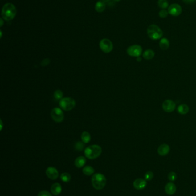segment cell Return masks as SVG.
Returning a JSON list of instances; mask_svg holds the SVG:
<instances>
[{
    "instance_id": "cell-1",
    "label": "cell",
    "mask_w": 196,
    "mask_h": 196,
    "mask_svg": "<svg viewBox=\"0 0 196 196\" xmlns=\"http://www.w3.org/2000/svg\"><path fill=\"white\" fill-rule=\"evenodd\" d=\"M17 13L16 6L12 3H7L5 4L2 9V17L5 20L9 22L12 20Z\"/></svg>"
},
{
    "instance_id": "cell-2",
    "label": "cell",
    "mask_w": 196,
    "mask_h": 196,
    "mask_svg": "<svg viewBox=\"0 0 196 196\" xmlns=\"http://www.w3.org/2000/svg\"><path fill=\"white\" fill-rule=\"evenodd\" d=\"M92 183L94 189L101 190L107 184V179L102 174L96 173L92 176Z\"/></svg>"
},
{
    "instance_id": "cell-3",
    "label": "cell",
    "mask_w": 196,
    "mask_h": 196,
    "mask_svg": "<svg viewBox=\"0 0 196 196\" xmlns=\"http://www.w3.org/2000/svg\"><path fill=\"white\" fill-rule=\"evenodd\" d=\"M102 153L101 147L97 145H91L86 148L85 155L86 157L90 159L98 158Z\"/></svg>"
},
{
    "instance_id": "cell-4",
    "label": "cell",
    "mask_w": 196,
    "mask_h": 196,
    "mask_svg": "<svg viewBox=\"0 0 196 196\" xmlns=\"http://www.w3.org/2000/svg\"><path fill=\"white\" fill-rule=\"evenodd\" d=\"M147 34L149 38L153 40H157L163 36V31L157 25H151L147 28Z\"/></svg>"
},
{
    "instance_id": "cell-5",
    "label": "cell",
    "mask_w": 196,
    "mask_h": 196,
    "mask_svg": "<svg viewBox=\"0 0 196 196\" xmlns=\"http://www.w3.org/2000/svg\"><path fill=\"white\" fill-rule=\"evenodd\" d=\"M59 106L64 111H70L76 106V101L71 98H62L59 101Z\"/></svg>"
},
{
    "instance_id": "cell-6",
    "label": "cell",
    "mask_w": 196,
    "mask_h": 196,
    "mask_svg": "<svg viewBox=\"0 0 196 196\" xmlns=\"http://www.w3.org/2000/svg\"><path fill=\"white\" fill-rule=\"evenodd\" d=\"M51 115L53 120L58 123L62 122L64 120V113L58 107H55L51 111Z\"/></svg>"
},
{
    "instance_id": "cell-7",
    "label": "cell",
    "mask_w": 196,
    "mask_h": 196,
    "mask_svg": "<svg viewBox=\"0 0 196 196\" xmlns=\"http://www.w3.org/2000/svg\"><path fill=\"white\" fill-rule=\"evenodd\" d=\"M100 47L104 53H108L112 51L113 46L110 40L108 38H104L100 42Z\"/></svg>"
},
{
    "instance_id": "cell-8",
    "label": "cell",
    "mask_w": 196,
    "mask_h": 196,
    "mask_svg": "<svg viewBox=\"0 0 196 196\" xmlns=\"http://www.w3.org/2000/svg\"><path fill=\"white\" fill-rule=\"evenodd\" d=\"M142 48L139 45H133L129 47L127 50L128 55L132 57H139L142 53Z\"/></svg>"
},
{
    "instance_id": "cell-9",
    "label": "cell",
    "mask_w": 196,
    "mask_h": 196,
    "mask_svg": "<svg viewBox=\"0 0 196 196\" xmlns=\"http://www.w3.org/2000/svg\"><path fill=\"white\" fill-rule=\"evenodd\" d=\"M182 12V7L178 4H173L168 8V12L173 16H178Z\"/></svg>"
},
{
    "instance_id": "cell-10",
    "label": "cell",
    "mask_w": 196,
    "mask_h": 196,
    "mask_svg": "<svg viewBox=\"0 0 196 196\" xmlns=\"http://www.w3.org/2000/svg\"><path fill=\"white\" fill-rule=\"evenodd\" d=\"M176 104L174 102L171 100H166L162 104V108L164 111L167 112H171L174 111L175 108Z\"/></svg>"
},
{
    "instance_id": "cell-11",
    "label": "cell",
    "mask_w": 196,
    "mask_h": 196,
    "mask_svg": "<svg viewBox=\"0 0 196 196\" xmlns=\"http://www.w3.org/2000/svg\"><path fill=\"white\" fill-rule=\"evenodd\" d=\"M46 173L47 177L52 180L56 179L59 177V172L54 167H48L46 169Z\"/></svg>"
},
{
    "instance_id": "cell-12",
    "label": "cell",
    "mask_w": 196,
    "mask_h": 196,
    "mask_svg": "<svg viewBox=\"0 0 196 196\" xmlns=\"http://www.w3.org/2000/svg\"><path fill=\"white\" fill-rule=\"evenodd\" d=\"M133 185L137 190H143L147 186V181L145 179L137 178L134 181Z\"/></svg>"
},
{
    "instance_id": "cell-13",
    "label": "cell",
    "mask_w": 196,
    "mask_h": 196,
    "mask_svg": "<svg viewBox=\"0 0 196 196\" xmlns=\"http://www.w3.org/2000/svg\"><path fill=\"white\" fill-rule=\"evenodd\" d=\"M165 190L167 194L171 196L175 193L177 190V187L174 183L173 182H169L166 185Z\"/></svg>"
},
{
    "instance_id": "cell-14",
    "label": "cell",
    "mask_w": 196,
    "mask_h": 196,
    "mask_svg": "<svg viewBox=\"0 0 196 196\" xmlns=\"http://www.w3.org/2000/svg\"><path fill=\"white\" fill-rule=\"evenodd\" d=\"M170 146L167 144H162L159 146L158 153L161 156H165L168 154L170 151Z\"/></svg>"
},
{
    "instance_id": "cell-15",
    "label": "cell",
    "mask_w": 196,
    "mask_h": 196,
    "mask_svg": "<svg viewBox=\"0 0 196 196\" xmlns=\"http://www.w3.org/2000/svg\"><path fill=\"white\" fill-rule=\"evenodd\" d=\"M62 190V186L60 183H54L51 188V192L52 194H54V196H58L60 194Z\"/></svg>"
},
{
    "instance_id": "cell-16",
    "label": "cell",
    "mask_w": 196,
    "mask_h": 196,
    "mask_svg": "<svg viewBox=\"0 0 196 196\" xmlns=\"http://www.w3.org/2000/svg\"><path fill=\"white\" fill-rule=\"evenodd\" d=\"M86 160V158L83 156L77 157L75 160V165L78 168H81L85 165Z\"/></svg>"
},
{
    "instance_id": "cell-17",
    "label": "cell",
    "mask_w": 196,
    "mask_h": 196,
    "mask_svg": "<svg viewBox=\"0 0 196 196\" xmlns=\"http://www.w3.org/2000/svg\"><path fill=\"white\" fill-rule=\"evenodd\" d=\"M106 8V4L103 1H99L95 5V10L98 12L101 13Z\"/></svg>"
},
{
    "instance_id": "cell-18",
    "label": "cell",
    "mask_w": 196,
    "mask_h": 196,
    "mask_svg": "<svg viewBox=\"0 0 196 196\" xmlns=\"http://www.w3.org/2000/svg\"><path fill=\"white\" fill-rule=\"evenodd\" d=\"M170 43L166 38H162L159 42V47L162 50H167L169 47Z\"/></svg>"
},
{
    "instance_id": "cell-19",
    "label": "cell",
    "mask_w": 196,
    "mask_h": 196,
    "mask_svg": "<svg viewBox=\"0 0 196 196\" xmlns=\"http://www.w3.org/2000/svg\"><path fill=\"white\" fill-rule=\"evenodd\" d=\"M155 56V53L152 49H147L143 54V57L146 60L152 59Z\"/></svg>"
},
{
    "instance_id": "cell-20",
    "label": "cell",
    "mask_w": 196,
    "mask_h": 196,
    "mask_svg": "<svg viewBox=\"0 0 196 196\" xmlns=\"http://www.w3.org/2000/svg\"><path fill=\"white\" fill-rule=\"evenodd\" d=\"M82 172L84 174L88 176L93 174L94 173V168L90 166H86L84 167Z\"/></svg>"
},
{
    "instance_id": "cell-21",
    "label": "cell",
    "mask_w": 196,
    "mask_h": 196,
    "mask_svg": "<svg viewBox=\"0 0 196 196\" xmlns=\"http://www.w3.org/2000/svg\"><path fill=\"white\" fill-rule=\"evenodd\" d=\"M189 111V108L186 104H181L178 107V112L181 114H186Z\"/></svg>"
},
{
    "instance_id": "cell-22",
    "label": "cell",
    "mask_w": 196,
    "mask_h": 196,
    "mask_svg": "<svg viewBox=\"0 0 196 196\" xmlns=\"http://www.w3.org/2000/svg\"><path fill=\"white\" fill-rule=\"evenodd\" d=\"M81 139L82 142L85 143H89L91 140V135L87 131H84L82 132L81 135Z\"/></svg>"
},
{
    "instance_id": "cell-23",
    "label": "cell",
    "mask_w": 196,
    "mask_h": 196,
    "mask_svg": "<svg viewBox=\"0 0 196 196\" xmlns=\"http://www.w3.org/2000/svg\"><path fill=\"white\" fill-rule=\"evenodd\" d=\"M60 179L63 182H66V183L70 181V179H71V175L68 173H62L61 175H60Z\"/></svg>"
},
{
    "instance_id": "cell-24",
    "label": "cell",
    "mask_w": 196,
    "mask_h": 196,
    "mask_svg": "<svg viewBox=\"0 0 196 196\" xmlns=\"http://www.w3.org/2000/svg\"><path fill=\"white\" fill-rule=\"evenodd\" d=\"M158 5L160 8L165 9L169 6V2L167 0H158Z\"/></svg>"
},
{
    "instance_id": "cell-25",
    "label": "cell",
    "mask_w": 196,
    "mask_h": 196,
    "mask_svg": "<svg viewBox=\"0 0 196 196\" xmlns=\"http://www.w3.org/2000/svg\"><path fill=\"white\" fill-rule=\"evenodd\" d=\"M63 94L61 90H56L54 94V97L56 100H60L63 98Z\"/></svg>"
},
{
    "instance_id": "cell-26",
    "label": "cell",
    "mask_w": 196,
    "mask_h": 196,
    "mask_svg": "<svg viewBox=\"0 0 196 196\" xmlns=\"http://www.w3.org/2000/svg\"><path fill=\"white\" fill-rule=\"evenodd\" d=\"M85 143L82 142H77V143L75 144V149L77 151H82L84 147H85Z\"/></svg>"
},
{
    "instance_id": "cell-27",
    "label": "cell",
    "mask_w": 196,
    "mask_h": 196,
    "mask_svg": "<svg viewBox=\"0 0 196 196\" xmlns=\"http://www.w3.org/2000/svg\"><path fill=\"white\" fill-rule=\"evenodd\" d=\"M168 179L171 181H174L177 178V175L174 172V171H171L168 174Z\"/></svg>"
},
{
    "instance_id": "cell-28",
    "label": "cell",
    "mask_w": 196,
    "mask_h": 196,
    "mask_svg": "<svg viewBox=\"0 0 196 196\" xmlns=\"http://www.w3.org/2000/svg\"><path fill=\"white\" fill-rule=\"evenodd\" d=\"M153 171H147L145 174V179L146 181H151L153 178Z\"/></svg>"
},
{
    "instance_id": "cell-29",
    "label": "cell",
    "mask_w": 196,
    "mask_h": 196,
    "mask_svg": "<svg viewBox=\"0 0 196 196\" xmlns=\"http://www.w3.org/2000/svg\"><path fill=\"white\" fill-rule=\"evenodd\" d=\"M168 14H169V12H168V11H167L166 9H162L159 13V17L162 18H166L168 16Z\"/></svg>"
},
{
    "instance_id": "cell-30",
    "label": "cell",
    "mask_w": 196,
    "mask_h": 196,
    "mask_svg": "<svg viewBox=\"0 0 196 196\" xmlns=\"http://www.w3.org/2000/svg\"><path fill=\"white\" fill-rule=\"evenodd\" d=\"M38 196H52V194L50 192L46 190H43L39 193Z\"/></svg>"
},
{
    "instance_id": "cell-31",
    "label": "cell",
    "mask_w": 196,
    "mask_h": 196,
    "mask_svg": "<svg viewBox=\"0 0 196 196\" xmlns=\"http://www.w3.org/2000/svg\"><path fill=\"white\" fill-rule=\"evenodd\" d=\"M50 60L49 59H45L42 61L41 64L42 65H43V67H46L50 64Z\"/></svg>"
},
{
    "instance_id": "cell-32",
    "label": "cell",
    "mask_w": 196,
    "mask_h": 196,
    "mask_svg": "<svg viewBox=\"0 0 196 196\" xmlns=\"http://www.w3.org/2000/svg\"><path fill=\"white\" fill-rule=\"evenodd\" d=\"M183 2L186 4H193L196 0H182Z\"/></svg>"
},
{
    "instance_id": "cell-33",
    "label": "cell",
    "mask_w": 196,
    "mask_h": 196,
    "mask_svg": "<svg viewBox=\"0 0 196 196\" xmlns=\"http://www.w3.org/2000/svg\"><path fill=\"white\" fill-rule=\"evenodd\" d=\"M141 59L140 57H137V61H141Z\"/></svg>"
},
{
    "instance_id": "cell-34",
    "label": "cell",
    "mask_w": 196,
    "mask_h": 196,
    "mask_svg": "<svg viewBox=\"0 0 196 196\" xmlns=\"http://www.w3.org/2000/svg\"><path fill=\"white\" fill-rule=\"evenodd\" d=\"M113 1H115V2H119L121 0H113Z\"/></svg>"
},
{
    "instance_id": "cell-35",
    "label": "cell",
    "mask_w": 196,
    "mask_h": 196,
    "mask_svg": "<svg viewBox=\"0 0 196 196\" xmlns=\"http://www.w3.org/2000/svg\"></svg>"
}]
</instances>
